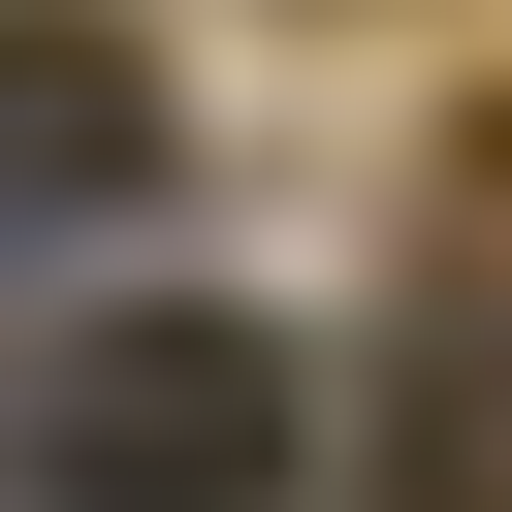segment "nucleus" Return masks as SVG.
I'll return each mask as SVG.
<instances>
[{"instance_id": "obj_2", "label": "nucleus", "mask_w": 512, "mask_h": 512, "mask_svg": "<svg viewBox=\"0 0 512 512\" xmlns=\"http://www.w3.org/2000/svg\"><path fill=\"white\" fill-rule=\"evenodd\" d=\"M160 192V64L96 0H0V224H128Z\"/></svg>"}, {"instance_id": "obj_1", "label": "nucleus", "mask_w": 512, "mask_h": 512, "mask_svg": "<svg viewBox=\"0 0 512 512\" xmlns=\"http://www.w3.org/2000/svg\"><path fill=\"white\" fill-rule=\"evenodd\" d=\"M0 416H32V480H64V512H288V352H256V320H192V288L64 320Z\"/></svg>"}, {"instance_id": "obj_3", "label": "nucleus", "mask_w": 512, "mask_h": 512, "mask_svg": "<svg viewBox=\"0 0 512 512\" xmlns=\"http://www.w3.org/2000/svg\"><path fill=\"white\" fill-rule=\"evenodd\" d=\"M384 512H512V288L384 320Z\"/></svg>"}]
</instances>
